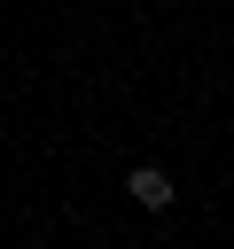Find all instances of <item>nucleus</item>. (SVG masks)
Returning <instances> with one entry per match:
<instances>
[{
    "instance_id": "f257e3e1",
    "label": "nucleus",
    "mask_w": 234,
    "mask_h": 249,
    "mask_svg": "<svg viewBox=\"0 0 234 249\" xmlns=\"http://www.w3.org/2000/svg\"><path fill=\"white\" fill-rule=\"evenodd\" d=\"M125 195H133L140 210H164V202H172V179H164L156 163H133V179H125Z\"/></svg>"
}]
</instances>
